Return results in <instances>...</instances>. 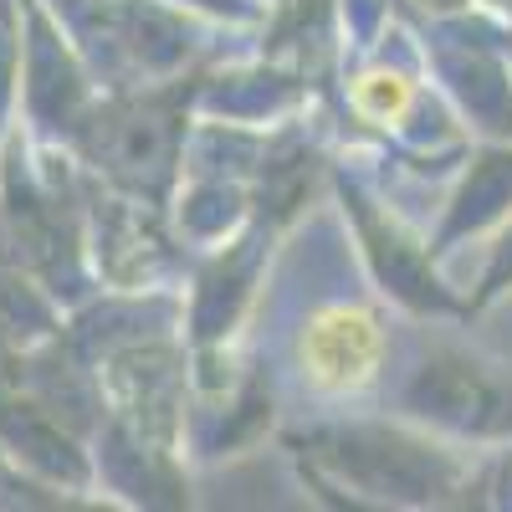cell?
Listing matches in <instances>:
<instances>
[{
    "mask_svg": "<svg viewBox=\"0 0 512 512\" xmlns=\"http://www.w3.org/2000/svg\"><path fill=\"white\" fill-rule=\"evenodd\" d=\"M303 369L318 390H364L379 369V328L364 308H323L303 333Z\"/></svg>",
    "mask_w": 512,
    "mask_h": 512,
    "instance_id": "cell-1",
    "label": "cell"
},
{
    "mask_svg": "<svg viewBox=\"0 0 512 512\" xmlns=\"http://www.w3.org/2000/svg\"><path fill=\"white\" fill-rule=\"evenodd\" d=\"M354 98H359V108L374 113V118H400L405 103H410V82L395 77V72H374V77H364L359 88H354Z\"/></svg>",
    "mask_w": 512,
    "mask_h": 512,
    "instance_id": "cell-2",
    "label": "cell"
}]
</instances>
